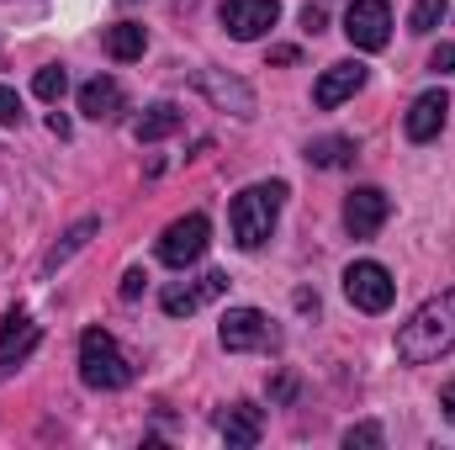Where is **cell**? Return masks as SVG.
<instances>
[{
  "label": "cell",
  "mask_w": 455,
  "mask_h": 450,
  "mask_svg": "<svg viewBox=\"0 0 455 450\" xmlns=\"http://www.w3.org/2000/svg\"><path fill=\"white\" fill-rule=\"evenodd\" d=\"M259 430H265V419H259L254 403H233L223 419H218V435H223L228 446H238V450L259 446Z\"/></svg>",
  "instance_id": "14"
},
{
  "label": "cell",
  "mask_w": 455,
  "mask_h": 450,
  "mask_svg": "<svg viewBox=\"0 0 455 450\" xmlns=\"http://www.w3.org/2000/svg\"><path fill=\"white\" fill-rule=\"evenodd\" d=\"M218 339H223V350H233V355H249V350L275 344V324H270L259 308H228Z\"/></svg>",
  "instance_id": "8"
},
{
  "label": "cell",
  "mask_w": 455,
  "mask_h": 450,
  "mask_svg": "<svg viewBox=\"0 0 455 450\" xmlns=\"http://www.w3.org/2000/svg\"><path fill=\"white\" fill-rule=\"evenodd\" d=\"M344 297H349L360 313H387L392 297H397V281H392V270H387L381 260H355V265L344 270Z\"/></svg>",
  "instance_id": "4"
},
{
  "label": "cell",
  "mask_w": 455,
  "mask_h": 450,
  "mask_svg": "<svg viewBox=\"0 0 455 450\" xmlns=\"http://www.w3.org/2000/svg\"><path fill=\"white\" fill-rule=\"evenodd\" d=\"M143 48H148V37H143V27H138V21H116V27H107V53H112L116 64L143 59Z\"/></svg>",
  "instance_id": "17"
},
{
  "label": "cell",
  "mask_w": 455,
  "mask_h": 450,
  "mask_svg": "<svg viewBox=\"0 0 455 450\" xmlns=\"http://www.w3.org/2000/svg\"><path fill=\"white\" fill-rule=\"evenodd\" d=\"M218 21H223L228 37L254 43V37H265L281 21V0H223L218 5Z\"/></svg>",
  "instance_id": "7"
},
{
  "label": "cell",
  "mask_w": 455,
  "mask_h": 450,
  "mask_svg": "<svg viewBox=\"0 0 455 450\" xmlns=\"http://www.w3.org/2000/svg\"><path fill=\"white\" fill-rule=\"evenodd\" d=\"M429 69H435V75H451L455 69V43H440V48L429 53Z\"/></svg>",
  "instance_id": "25"
},
{
  "label": "cell",
  "mask_w": 455,
  "mask_h": 450,
  "mask_svg": "<svg viewBox=\"0 0 455 450\" xmlns=\"http://www.w3.org/2000/svg\"><path fill=\"white\" fill-rule=\"evenodd\" d=\"M355 154V138H318V143H307V165H318V170H334Z\"/></svg>",
  "instance_id": "19"
},
{
  "label": "cell",
  "mask_w": 455,
  "mask_h": 450,
  "mask_svg": "<svg viewBox=\"0 0 455 450\" xmlns=\"http://www.w3.org/2000/svg\"><path fill=\"white\" fill-rule=\"evenodd\" d=\"M445 112H451V101H445V91H424L408 117H403V133L413 138V143H429V138H440V127H445Z\"/></svg>",
  "instance_id": "12"
},
{
  "label": "cell",
  "mask_w": 455,
  "mask_h": 450,
  "mask_svg": "<svg viewBox=\"0 0 455 450\" xmlns=\"http://www.w3.org/2000/svg\"><path fill=\"white\" fill-rule=\"evenodd\" d=\"M0 127H21V96L11 85H0Z\"/></svg>",
  "instance_id": "24"
},
{
  "label": "cell",
  "mask_w": 455,
  "mask_h": 450,
  "mask_svg": "<svg viewBox=\"0 0 455 450\" xmlns=\"http://www.w3.org/2000/svg\"><path fill=\"white\" fill-rule=\"evenodd\" d=\"M80 112L91 117V122H112V117L122 112V85H116L112 75L85 80V85H80Z\"/></svg>",
  "instance_id": "13"
},
{
  "label": "cell",
  "mask_w": 455,
  "mask_h": 450,
  "mask_svg": "<svg viewBox=\"0 0 455 450\" xmlns=\"http://www.w3.org/2000/svg\"><path fill=\"white\" fill-rule=\"evenodd\" d=\"M344 37H349L355 48H365V53L387 48V37H392V5H387V0H349V11H344Z\"/></svg>",
  "instance_id": "6"
},
{
  "label": "cell",
  "mask_w": 455,
  "mask_h": 450,
  "mask_svg": "<svg viewBox=\"0 0 455 450\" xmlns=\"http://www.w3.org/2000/svg\"><path fill=\"white\" fill-rule=\"evenodd\" d=\"M143 286H148V276H143V270H127V276H122V297H127V302H132V297H143Z\"/></svg>",
  "instance_id": "26"
},
{
  "label": "cell",
  "mask_w": 455,
  "mask_h": 450,
  "mask_svg": "<svg viewBox=\"0 0 455 450\" xmlns=\"http://www.w3.org/2000/svg\"><path fill=\"white\" fill-rule=\"evenodd\" d=\"M302 27L318 32V27H323V11H318V5H302Z\"/></svg>",
  "instance_id": "29"
},
{
  "label": "cell",
  "mask_w": 455,
  "mask_h": 450,
  "mask_svg": "<svg viewBox=\"0 0 455 450\" xmlns=\"http://www.w3.org/2000/svg\"><path fill=\"white\" fill-rule=\"evenodd\" d=\"M16 339H37V334H32V324H27V313H5V329H0V344H5V355L16 350Z\"/></svg>",
  "instance_id": "22"
},
{
  "label": "cell",
  "mask_w": 455,
  "mask_h": 450,
  "mask_svg": "<svg viewBox=\"0 0 455 450\" xmlns=\"http://www.w3.org/2000/svg\"><path fill=\"white\" fill-rule=\"evenodd\" d=\"M180 107L175 101H154V107H143V117L132 122V138L138 143H159V138H170V133H180Z\"/></svg>",
  "instance_id": "15"
},
{
  "label": "cell",
  "mask_w": 455,
  "mask_h": 450,
  "mask_svg": "<svg viewBox=\"0 0 455 450\" xmlns=\"http://www.w3.org/2000/svg\"><path fill=\"white\" fill-rule=\"evenodd\" d=\"M202 292H207V297H223V292H228V276H223V270H207V276H202Z\"/></svg>",
  "instance_id": "27"
},
{
  "label": "cell",
  "mask_w": 455,
  "mask_h": 450,
  "mask_svg": "<svg viewBox=\"0 0 455 450\" xmlns=\"http://www.w3.org/2000/svg\"><path fill=\"white\" fill-rule=\"evenodd\" d=\"M32 91H37L43 101H59V96L69 91V75H64V64H43V69L32 75Z\"/></svg>",
  "instance_id": "21"
},
{
  "label": "cell",
  "mask_w": 455,
  "mask_h": 450,
  "mask_svg": "<svg viewBox=\"0 0 455 450\" xmlns=\"http://www.w3.org/2000/svg\"><path fill=\"white\" fill-rule=\"evenodd\" d=\"M207 244H212V223L202 213H186V218H175V223L159 233V260L170 270H186V265H196L207 254Z\"/></svg>",
  "instance_id": "5"
},
{
  "label": "cell",
  "mask_w": 455,
  "mask_h": 450,
  "mask_svg": "<svg viewBox=\"0 0 455 450\" xmlns=\"http://www.w3.org/2000/svg\"><path fill=\"white\" fill-rule=\"evenodd\" d=\"M344 446L349 450H376L381 446V424H355V430L344 435Z\"/></svg>",
  "instance_id": "23"
},
{
  "label": "cell",
  "mask_w": 455,
  "mask_h": 450,
  "mask_svg": "<svg viewBox=\"0 0 455 450\" xmlns=\"http://www.w3.org/2000/svg\"><path fill=\"white\" fill-rule=\"evenodd\" d=\"M207 302V292H202V281L196 286H186V281H175V286H164V297H159V308L170 313V318H191L196 308Z\"/></svg>",
  "instance_id": "18"
},
{
  "label": "cell",
  "mask_w": 455,
  "mask_h": 450,
  "mask_svg": "<svg viewBox=\"0 0 455 450\" xmlns=\"http://www.w3.org/2000/svg\"><path fill=\"white\" fill-rule=\"evenodd\" d=\"M96 228H101L96 218H80V223L64 233V244H53V249H48V260H43V276H53L59 265H69V260H75V254L91 244V233H96Z\"/></svg>",
  "instance_id": "16"
},
{
  "label": "cell",
  "mask_w": 455,
  "mask_h": 450,
  "mask_svg": "<svg viewBox=\"0 0 455 450\" xmlns=\"http://www.w3.org/2000/svg\"><path fill=\"white\" fill-rule=\"evenodd\" d=\"M196 85H202V96H207L212 107H223V112H233V117H254V91H249L243 80H233L223 69H202Z\"/></svg>",
  "instance_id": "11"
},
{
  "label": "cell",
  "mask_w": 455,
  "mask_h": 450,
  "mask_svg": "<svg viewBox=\"0 0 455 450\" xmlns=\"http://www.w3.org/2000/svg\"><path fill=\"white\" fill-rule=\"evenodd\" d=\"M360 85H365V64H360V59H339V64H329V69L318 75L313 101H318L323 112H334V107H344Z\"/></svg>",
  "instance_id": "10"
},
{
  "label": "cell",
  "mask_w": 455,
  "mask_h": 450,
  "mask_svg": "<svg viewBox=\"0 0 455 450\" xmlns=\"http://www.w3.org/2000/svg\"><path fill=\"white\" fill-rule=\"evenodd\" d=\"M440 408H445V419L455 424V376L445 382V392H440Z\"/></svg>",
  "instance_id": "28"
},
{
  "label": "cell",
  "mask_w": 455,
  "mask_h": 450,
  "mask_svg": "<svg viewBox=\"0 0 455 450\" xmlns=\"http://www.w3.org/2000/svg\"><path fill=\"white\" fill-rule=\"evenodd\" d=\"M270 64H297V48H270Z\"/></svg>",
  "instance_id": "30"
},
{
  "label": "cell",
  "mask_w": 455,
  "mask_h": 450,
  "mask_svg": "<svg viewBox=\"0 0 455 450\" xmlns=\"http://www.w3.org/2000/svg\"><path fill=\"white\" fill-rule=\"evenodd\" d=\"M281 202H286V186L281 181H259V186H243L228 207V228H233V244L238 249H265V238L275 233L281 218Z\"/></svg>",
  "instance_id": "2"
},
{
  "label": "cell",
  "mask_w": 455,
  "mask_h": 450,
  "mask_svg": "<svg viewBox=\"0 0 455 450\" xmlns=\"http://www.w3.org/2000/svg\"><path fill=\"white\" fill-rule=\"evenodd\" d=\"M445 11H451V0H413V16H408V32H419V37H429L440 21H445Z\"/></svg>",
  "instance_id": "20"
},
{
  "label": "cell",
  "mask_w": 455,
  "mask_h": 450,
  "mask_svg": "<svg viewBox=\"0 0 455 450\" xmlns=\"http://www.w3.org/2000/svg\"><path fill=\"white\" fill-rule=\"evenodd\" d=\"M80 376L96 392H116V387L132 382V366H127V355L116 350V339L107 329H85L80 334Z\"/></svg>",
  "instance_id": "3"
},
{
  "label": "cell",
  "mask_w": 455,
  "mask_h": 450,
  "mask_svg": "<svg viewBox=\"0 0 455 450\" xmlns=\"http://www.w3.org/2000/svg\"><path fill=\"white\" fill-rule=\"evenodd\" d=\"M387 213H392V202H387L381 186H355L344 197V228H349V238H376L381 223H387Z\"/></svg>",
  "instance_id": "9"
},
{
  "label": "cell",
  "mask_w": 455,
  "mask_h": 450,
  "mask_svg": "<svg viewBox=\"0 0 455 450\" xmlns=\"http://www.w3.org/2000/svg\"><path fill=\"white\" fill-rule=\"evenodd\" d=\"M451 350H455V292H440L397 329V355L408 366H429Z\"/></svg>",
  "instance_id": "1"
}]
</instances>
